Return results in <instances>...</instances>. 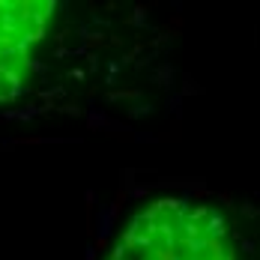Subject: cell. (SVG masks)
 Returning <instances> with one entry per match:
<instances>
[{"instance_id":"6da1fadb","label":"cell","mask_w":260,"mask_h":260,"mask_svg":"<svg viewBox=\"0 0 260 260\" xmlns=\"http://www.w3.org/2000/svg\"><path fill=\"white\" fill-rule=\"evenodd\" d=\"M108 260H236L231 221L209 201L161 198L132 218Z\"/></svg>"},{"instance_id":"7a4b0ae2","label":"cell","mask_w":260,"mask_h":260,"mask_svg":"<svg viewBox=\"0 0 260 260\" xmlns=\"http://www.w3.org/2000/svg\"><path fill=\"white\" fill-rule=\"evenodd\" d=\"M54 3L0 0V102H9L33 72V48L45 39Z\"/></svg>"}]
</instances>
